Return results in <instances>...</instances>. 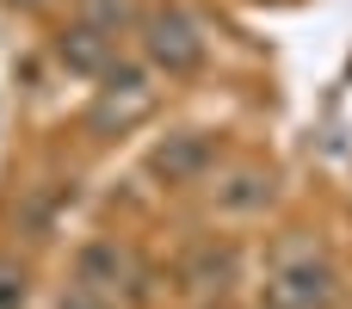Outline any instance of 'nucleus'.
Segmentation results:
<instances>
[{"mask_svg":"<svg viewBox=\"0 0 352 309\" xmlns=\"http://www.w3.org/2000/svg\"><path fill=\"white\" fill-rule=\"evenodd\" d=\"M334 291H340V279L309 242H297V248H285L272 260V279H266V303L272 309H328Z\"/></svg>","mask_w":352,"mask_h":309,"instance_id":"obj_1","label":"nucleus"},{"mask_svg":"<svg viewBox=\"0 0 352 309\" xmlns=\"http://www.w3.org/2000/svg\"><path fill=\"white\" fill-rule=\"evenodd\" d=\"M142 50H148V62L167 68V74H192V68L204 62V37H198L192 12H179V6L142 12Z\"/></svg>","mask_w":352,"mask_h":309,"instance_id":"obj_2","label":"nucleus"},{"mask_svg":"<svg viewBox=\"0 0 352 309\" xmlns=\"http://www.w3.org/2000/svg\"><path fill=\"white\" fill-rule=\"evenodd\" d=\"M142 111H148V74L130 68V62L105 68V87H99V105H93V130H124Z\"/></svg>","mask_w":352,"mask_h":309,"instance_id":"obj_3","label":"nucleus"},{"mask_svg":"<svg viewBox=\"0 0 352 309\" xmlns=\"http://www.w3.org/2000/svg\"><path fill=\"white\" fill-rule=\"evenodd\" d=\"M136 279V260H130V248H118V242H87L80 254H74V285H87V291H99V297H111L118 303V291Z\"/></svg>","mask_w":352,"mask_h":309,"instance_id":"obj_4","label":"nucleus"},{"mask_svg":"<svg viewBox=\"0 0 352 309\" xmlns=\"http://www.w3.org/2000/svg\"><path fill=\"white\" fill-rule=\"evenodd\" d=\"M210 161H217V142H210V136H198V130L167 136V142L148 155L155 180H167V186H192V180H204V167H210Z\"/></svg>","mask_w":352,"mask_h":309,"instance_id":"obj_5","label":"nucleus"},{"mask_svg":"<svg viewBox=\"0 0 352 309\" xmlns=\"http://www.w3.org/2000/svg\"><path fill=\"white\" fill-rule=\"evenodd\" d=\"M56 56H62L74 74H105V68H111V37H105L93 19H80V25H68V31L56 37Z\"/></svg>","mask_w":352,"mask_h":309,"instance_id":"obj_6","label":"nucleus"},{"mask_svg":"<svg viewBox=\"0 0 352 309\" xmlns=\"http://www.w3.org/2000/svg\"><path fill=\"white\" fill-rule=\"evenodd\" d=\"M266 204H272V173L266 167H235L217 186V211H229V217H248V211H266Z\"/></svg>","mask_w":352,"mask_h":309,"instance_id":"obj_7","label":"nucleus"},{"mask_svg":"<svg viewBox=\"0 0 352 309\" xmlns=\"http://www.w3.org/2000/svg\"><path fill=\"white\" fill-rule=\"evenodd\" d=\"M235 279V248H198L192 266H186V285L192 291H223Z\"/></svg>","mask_w":352,"mask_h":309,"instance_id":"obj_8","label":"nucleus"},{"mask_svg":"<svg viewBox=\"0 0 352 309\" xmlns=\"http://www.w3.org/2000/svg\"><path fill=\"white\" fill-rule=\"evenodd\" d=\"M87 19H93L105 37H118V31H124V19H130V0H87Z\"/></svg>","mask_w":352,"mask_h":309,"instance_id":"obj_9","label":"nucleus"},{"mask_svg":"<svg viewBox=\"0 0 352 309\" xmlns=\"http://www.w3.org/2000/svg\"><path fill=\"white\" fill-rule=\"evenodd\" d=\"M25 303V273L12 260H0V309H19Z\"/></svg>","mask_w":352,"mask_h":309,"instance_id":"obj_10","label":"nucleus"},{"mask_svg":"<svg viewBox=\"0 0 352 309\" xmlns=\"http://www.w3.org/2000/svg\"><path fill=\"white\" fill-rule=\"evenodd\" d=\"M56 309H118V303H111V297H99V291H87V285H68Z\"/></svg>","mask_w":352,"mask_h":309,"instance_id":"obj_11","label":"nucleus"},{"mask_svg":"<svg viewBox=\"0 0 352 309\" xmlns=\"http://www.w3.org/2000/svg\"><path fill=\"white\" fill-rule=\"evenodd\" d=\"M12 6H37V0H12Z\"/></svg>","mask_w":352,"mask_h":309,"instance_id":"obj_12","label":"nucleus"}]
</instances>
